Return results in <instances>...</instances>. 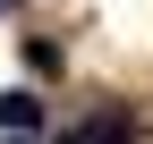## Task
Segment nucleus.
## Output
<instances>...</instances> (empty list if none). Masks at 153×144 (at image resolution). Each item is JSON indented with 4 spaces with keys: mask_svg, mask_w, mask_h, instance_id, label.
<instances>
[{
    "mask_svg": "<svg viewBox=\"0 0 153 144\" xmlns=\"http://www.w3.org/2000/svg\"><path fill=\"white\" fill-rule=\"evenodd\" d=\"M0 17H9V0H0Z\"/></svg>",
    "mask_w": 153,
    "mask_h": 144,
    "instance_id": "obj_3",
    "label": "nucleus"
},
{
    "mask_svg": "<svg viewBox=\"0 0 153 144\" xmlns=\"http://www.w3.org/2000/svg\"><path fill=\"white\" fill-rule=\"evenodd\" d=\"M68 144H128V119H119V110H111V119H94V127H76Z\"/></svg>",
    "mask_w": 153,
    "mask_h": 144,
    "instance_id": "obj_2",
    "label": "nucleus"
},
{
    "mask_svg": "<svg viewBox=\"0 0 153 144\" xmlns=\"http://www.w3.org/2000/svg\"><path fill=\"white\" fill-rule=\"evenodd\" d=\"M0 127H9V136H34V127H43V102H34V93H0Z\"/></svg>",
    "mask_w": 153,
    "mask_h": 144,
    "instance_id": "obj_1",
    "label": "nucleus"
}]
</instances>
